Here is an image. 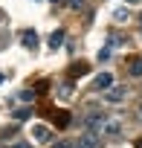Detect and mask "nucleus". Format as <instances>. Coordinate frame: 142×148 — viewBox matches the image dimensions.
I'll list each match as a JSON object with an SVG mask.
<instances>
[{
	"mask_svg": "<svg viewBox=\"0 0 142 148\" xmlns=\"http://www.w3.org/2000/svg\"><path fill=\"white\" fill-rule=\"evenodd\" d=\"M76 148H102V136H99L96 131H87V134L76 142Z\"/></svg>",
	"mask_w": 142,
	"mask_h": 148,
	"instance_id": "obj_2",
	"label": "nucleus"
},
{
	"mask_svg": "<svg viewBox=\"0 0 142 148\" xmlns=\"http://www.w3.org/2000/svg\"><path fill=\"white\" fill-rule=\"evenodd\" d=\"M49 148H76V142H70V139H58V142H52Z\"/></svg>",
	"mask_w": 142,
	"mask_h": 148,
	"instance_id": "obj_11",
	"label": "nucleus"
},
{
	"mask_svg": "<svg viewBox=\"0 0 142 148\" xmlns=\"http://www.w3.org/2000/svg\"><path fill=\"white\" fill-rule=\"evenodd\" d=\"M125 96H128V90H125V87H116V90H107V93H104V99H107V102H122Z\"/></svg>",
	"mask_w": 142,
	"mask_h": 148,
	"instance_id": "obj_6",
	"label": "nucleus"
},
{
	"mask_svg": "<svg viewBox=\"0 0 142 148\" xmlns=\"http://www.w3.org/2000/svg\"><path fill=\"white\" fill-rule=\"evenodd\" d=\"M61 41H64V29H55V32L49 35V49H58Z\"/></svg>",
	"mask_w": 142,
	"mask_h": 148,
	"instance_id": "obj_9",
	"label": "nucleus"
},
{
	"mask_svg": "<svg viewBox=\"0 0 142 148\" xmlns=\"http://www.w3.org/2000/svg\"><path fill=\"white\" fill-rule=\"evenodd\" d=\"M128 70H130V76H133V79H139V76H142V58H139V55H136V58H130Z\"/></svg>",
	"mask_w": 142,
	"mask_h": 148,
	"instance_id": "obj_7",
	"label": "nucleus"
},
{
	"mask_svg": "<svg viewBox=\"0 0 142 148\" xmlns=\"http://www.w3.org/2000/svg\"><path fill=\"white\" fill-rule=\"evenodd\" d=\"M139 18H142V15H139Z\"/></svg>",
	"mask_w": 142,
	"mask_h": 148,
	"instance_id": "obj_19",
	"label": "nucleus"
},
{
	"mask_svg": "<svg viewBox=\"0 0 142 148\" xmlns=\"http://www.w3.org/2000/svg\"><path fill=\"white\" fill-rule=\"evenodd\" d=\"M113 18H116V23H125L130 15H128V9H116V12H113Z\"/></svg>",
	"mask_w": 142,
	"mask_h": 148,
	"instance_id": "obj_10",
	"label": "nucleus"
},
{
	"mask_svg": "<svg viewBox=\"0 0 142 148\" xmlns=\"http://www.w3.org/2000/svg\"><path fill=\"white\" fill-rule=\"evenodd\" d=\"M102 125H104V116H102V110H90L87 116H84V128L87 131H102Z\"/></svg>",
	"mask_w": 142,
	"mask_h": 148,
	"instance_id": "obj_1",
	"label": "nucleus"
},
{
	"mask_svg": "<svg viewBox=\"0 0 142 148\" xmlns=\"http://www.w3.org/2000/svg\"><path fill=\"white\" fill-rule=\"evenodd\" d=\"M29 113H32L29 108H20V110H15V116H18V119H29Z\"/></svg>",
	"mask_w": 142,
	"mask_h": 148,
	"instance_id": "obj_12",
	"label": "nucleus"
},
{
	"mask_svg": "<svg viewBox=\"0 0 142 148\" xmlns=\"http://www.w3.org/2000/svg\"><path fill=\"white\" fill-rule=\"evenodd\" d=\"M32 134H35L38 142H49V139H52V128H49V125H35Z\"/></svg>",
	"mask_w": 142,
	"mask_h": 148,
	"instance_id": "obj_3",
	"label": "nucleus"
},
{
	"mask_svg": "<svg viewBox=\"0 0 142 148\" xmlns=\"http://www.w3.org/2000/svg\"><path fill=\"white\" fill-rule=\"evenodd\" d=\"M0 84H3V76H0Z\"/></svg>",
	"mask_w": 142,
	"mask_h": 148,
	"instance_id": "obj_17",
	"label": "nucleus"
},
{
	"mask_svg": "<svg viewBox=\"0 0 142 148\" xmlns=\"http://www.w3.org/2000/svg\"><path fill=\"white\" fill-rule=\"evenodd\" d=\"M128 3H136V0H128Z\"/></svg>",
	"mask_w": 142,
	"mask_h": 148,
	"instance_id": "obj_18",
	"label": "nucleus"
},
{
	"mask_svg": "<svg viewBox=\"0 0 142 148\" xmlns=\"http://www.w3.org/2000/svg\"><path fill=\"white\" fill-rule=\"evenodd\" d=\"M20 38H23V44H26V49H38V35H35L32 29H26V32H23Z\"/></svg>",
	"mask_w": 142,
	"mask_h": 148,
	"instance_id": "obj_5",
	"label": "nucleus"
},
{
	"mask_svg": "<svg viewBox=\"0 0 142 148\" xmlns=\"http://www.w3.org/2000/svg\"><path fill=\"white\" fill-rule=\"evenodd\" d=\"M102 131H104V136H119L122 125H119V122H104V125H102Z\"/></svg>",
	"mask_w": 142,
	"mask_h": 148,
	"instance_id": "obj_8",
	"label": "nucleus"
},
{
	"mask_svg": "<svg viewBox=\"0 0 142 148\" xmlns=\"http://www.w3.org/2000/svg\"><path fill=\"white\" fill-rule=\"evenodd\" d=\"M110 84H113V76H110V73H99V76L93 79V87H96V90H107Z\"/></svg>",
	"mask_w": 142,
	"mask_h": 148,
	"instance_id": "obj_4",
	"label": "nucleus"
},
{
	"mask_svg": "<svg viewBox=\"0 0 142 148\" xmlns=\"http://www.w3.org/2000/svg\"><path fill=\"white\" fill-rule=\"evenodd\" d=\"M9 148H32L29 142H15V145H9Z\"/></svg>",
	"mask_w": 142,
	"mask_h": 148,
	"instance_id": "obj_15",
	"label": "nucleus"
},
{
	"mask_svg": "<svg viewBox=\"0 0 142 148\" xmlns=\"http://www.w3.org/2000/svg\"><path fill=\"white\" fill-rule=\"evenodd\" d=\"M139 116H142V105H139Z\"/></svg>",
	"mask_w": 142,
	"mask_h": 148,
	"instance_id": "obj_16",
	"label": "nucleus"
},
{
	"mask_svg": "<svg viewBox=\"0 0 142 148\" xmlns=\"http://www.w3.org/2000/svg\"><path fill=\"white\" fill-rule=\"evenodd\" d=\"M70 6H73V9H84V6H87V0H70Z\"/></svg>",
	"mask_w": 142,
	"mask_h": 148,
	"instance_id": "obj_14",
	"label": "nucleus"
},
{
	"mask_svg": "<svg viewBox=\"0 0 142 148\" xmlns=\"http://www.w3.org/2000/svg\"><path fill=\"white\" fill-rule=\"evenodd\" d=\"M20 99H23V102H32V99H35V90H23Z\"/></svg>",
	"mask_w": 142,
	"mask_h": 148,
	"instance_id": "obj_13",
	"label": "nucleus"
}]
</instances>
